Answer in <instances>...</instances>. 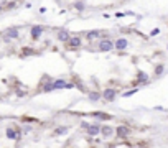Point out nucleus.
I'll return each instance as SVG.
<instances>
[{
    "mask_svg": "<svg viewBox=\"0 0 168 148\" xmlns=\"http://www.w3.org/2000/svg\"><path fill=\"white\" fill-rule=\"evenodd\" d=\"M99 50L101 51H110V50H114V43L109 41V40H102V41L99 43Z\"/></svg>",
    "mask_w": 168,
    "mask_h": 148,
    "instance_id": "1",
    "label": "nucleus"
},
{
    "mask_svg": "<svg viewBox=\"0 0 168 148\" xmlns=\"http://www.w3.org/2000/svg\"><path fill=\"white\" fill-rule=\"evenodd\" d=\"M101 97H104L105 101H114V97H116V89H105V91H102Z\"/></svg>",
    "mask_w": 168,
    "mask_h": 148,
    "instance_id": "2",
    "label": "nucleus"
},
{
    "mask_svg": "<svg viewBox=\"0 0 168 148\" xmlns=\"http://www.w3.org/2000/svg\"><path fill=\"white\" fill-rule=\"evenodd\" d=\"M116 133H117V137H120V138H125L127 135H129V129L124 125H119L117 129H116Z\"/></svg>",
    "mask_w": 168,
    "mask_h": 148,
    "instance_id": "3",
    "label": "nucleus"
},
{
    "mask_svg": "<svg viewBox=\"0 0 168 148\" xmlns=\"http://www.w3.org/2000/svg\"><path fill=\"white\" fill-rule=\"evenodd\" d=\"M17 36H18V30L17 28H12V30H7L3 40H5V41H10V38H17Z\"/></svg>",
    "mask_w": 168,
    "mask_h": 148,
    "instance_id": "4",
    "label": "nucleus"
},
{
    "mask_svg": "<svg viewBox=\"0 0 168 148\" xmlns=\"http://www.w3.org/2000/svg\"><path fill=\"white\" fill-rule=\"evenodd\" d=\"M114 130L112 127H109V125H102L101 127V133H102V137H110V135H114Z\"/></svg>",
    "mask_w": 168,
    "mask_h": 148,
    "instance_id": "5",
    "label": "nucleus"
},
{
    "mask_svg": "<svg viewBox=\"0 0 168 148\" xmlns=\"http://www.w3.org/2000/svg\"><path fill=\"white\" fill-rule=\"evenodd\" d=\"M43 30H45V28L41 25L33 26V28H31V36H33V38H40V36H41V33H43Z\"/></svg>",
    "mask_w": 168,
    "mask_h": 148,
    "instance_id": "6",
    "label": "nucleus"
},
{
    "mask_svg": "<svg viewBox=\"0 0 168 148\" xmlns=\"http://www.w3.org/2000/svg\"><path fill=\"white\" fill-rule=\"evenodd\" d=\"M88 133H89V137H96L97 133H101V127L97 125H91V127H88Z\"/></svg>",
    "mask_w": 168,
    "mask_h": 148,
    "instance_id": "7",
    "label": "nucleus"
},
{
    "mask_svg": "<svg viewBox=\"0 0 168 148\" xmlns=\"http://www.w3.org/2000/svg\"><path fill=\"white\" fill-rule=\"evenodd\" d=\"M127 45H129V43H127V40H124V38H119L117 41L114 43V46H116L117 50H125Z\"/></svg>",
    "mask_w": 168,
    "mask_h": 148,
    "instance_id": "8",
    "label": "nucleus"
},
{
    "mask_svg": "<svg viewBox=\"0 0 168 148\" xmlns=\"http://www.w3.org/2000/svg\"><path fill=\"white\" fill-rule=\"evenodd\" d=\"M58 40H59V41H63V43H68L69 41V33L66 30H61L58 33Z\"/></svg>",
    "mask_w": 168,
    "mask_h": 148,
    "instance_id": "9",
    "label": "nucleus"
},
{
    "mask_svg": "<svg viewBox=\"0 0 168 148\" xmlns=\"http://www.w3.org/2000/svg\"><path fill=\"white\" fill-rule=\"evenodd\" d=\"M101 36H102L101 31H88V33H86V38H88L89 41H91V40H96V38H101Z\"/></svg>",
    "mask_w": 168,
    "mask_h": 148,
    "instance_id": "10",
    "label": "nucleus"
},
{
    "mask_svg": "<svg viewBox=\"0 0 168 148\" xmlns=\"http://www.w3.org/2000/svg\"><path fill=\"white\" fill-rule=\"evenodd\" d=\"M68 45L71 46V48H77V46H81V38L79 36H74V38H69V41H68Z\"/></svg>",
    "mask_w": 168,
    "mask_h": 148,
    "instance_id": "11",
    "label": "nucleus"
},
{
    "mask_svg": "<svg viewBox=\"0 0 168 148\" xmlns=\"http://www.w3.org/2000/svg\"><path fill=\"white\" fill-rule=\"evenodd\" d=\"M53 82H55V81H53V79H50V81L45 84V86L41 87V91H43V92H50V91L55 89V87H53Z\"/></svg>",
    "mask_w": 168,
    "mask_h": 148,
    "instance_id": "12",
    "label": "nucleus"
},
{
    "mask_svg": "<svg viewBox=\"0 0 168 148\" xmlns=\"http://www.w3.org/2000/svg\"><path fill=\"white\" fill-rule=\"evenodd\" d=\"M66 81H55L53 82V87H55V89H63V87H66Z\"/></svg>",
    "mask_w": 168,
    "mask_h": 148,
    "instance_id": "13",
    "label": "nucleus"
},
{
    "mask_svg": "<svg viewBox=\"0 0 168 148\" xmlns=\"http://www.w3.org/2000/svg\"><path fill=\"white\" fill-rule=\"evenodd\" d=\"M94 117L96 119H102V120H110V115H107V114H101V112H96V114H94Z\"/></svg>",
    "mask_w": 168,
    "mask_h": 148,
    "instance_id": "14",
    "label": "nucleus"
},
{
    "mask_svg": "<svg viewBox=\"0 0 168 148\" xmlns=\"http://www.w3.org/2000/svg\"><path fill=\"white\" fill-rule=\"evenodd\" d=\"M99 97H101V94H97V92H89V99H91V101H97Z\"/></svg>",
    "mask_w": 168,
    "mask_h": 148,
    "instance_id": "15",
    "label": "nucleus"
},
{
    "mask_svg": "<svg viewBox=\"0 0 168 148\" xmlns=\"http://www.w3.org/2000/svg\"><path fill=\"white\" fill-rule=\"evenodd\" d=\"M138 81L140 82H148V76L147 74H138Z\"/></svg>",
    "mask_w": 168,
    "mask_h": 148,
    "instance_id": "16",
    "label": "nucleus"
},
{
    "mask_svg": "<svg viewBox=\"0 0 168 148\" xmlns=\"http://www.w3.org/2000/svg\"><path fill=\"white\" fill-rule=\"evenodd\" d=\"M22 54H23V56H28V54H35V51H33V50H30V48H25V50L22 51Z\"/></svg>",
    "mask_w": 168,
    "mask_h": 148,
    "instance_id": "17",
    "label": "nucleus"
},
{
    "mask_svg": "<svg viewBox=\"0 0 168 148\" xmlns=\"http://www.w3.org/2000/svg\"><path fill=\"white\" fill-rule=\"evenodd\" d=\"M66 132H68L66 127H58V129H56V133H58V135H61V133H66Z\"/></svg>",
    "mask_w": 168,
    "mask_h": 148,
    "instance_id": "18",
    "label": "nucleus"
},
{
    "mask_svg": "<svg viewBox=\"0 0 168 148\" xmlns=\"http://www.w3.org/2000/svg\"><path fill=\"white\" fill-rule=\"evenodd\" d=\"M155 73H157V74H162V73H163V66L158 64L157 67H155Z\"/></svg>",
    "mask_w": 168,
    "mask_h": 148,
    "instance_id": "19",
    "label": "nucleus"
},
{
    "mask_svg": "<svg viewBox=\"0 0 168 148\" xmlns=\"http://www.w3.org/2000/svg\"><path fill=\"white\" fill-rule=\"evenodd\" d=\"M135 92H137V89H132V91H129V92H125L124 97H129V95H132V94H135Z\"/></svg>",
    "mask_w": 168,
    "mask_h": 148,
    "instance_id": "20",
    "label": "nucleus"
},
{
    "mask_svg": "<svg viewBox=\"0 0 168 148\" xmlns=\"http://www.w3.org/2000/svg\"><path fill=\"white\" fill-rule=\"evenodd\" d=\"M76 9H77V10H84V3L77 2V3H76Z\"/></svg>",
    "mask_w": 168,
    "mask_h": 148,
    "instance_id": "21",
    "label": "nucleus"
},
{
    "mask_svg": "<svg viewBox=\"0 0 168 148\" xmlns=\"http://www.w3.org/2000/svg\"><path fill=\"white\" fill-rule=\"evenodd\" d=\"M158 33H160V30H158V28H155V30H152L150 35H152V36H155V35H158Z\"/></svg>",
    "mask_w": 168,
    "mask_h": 148,
    "instance_id": "22",
    "label": "nucleus"
},
{
    "mask_svg": "<svg viewBox=\"0 0 168 148\" xmlns=\"http://www.w3.org/2000/svg\"><path fill=\"white\" fill-rule=\"evenodd\" d=\"M0 12H2V5H0Z\"/></svg>",
    "mask_w": 168,
    "mask_h": 148,
    "instance_id": "23",
    "label": "nucleus"
}]
</instances>
